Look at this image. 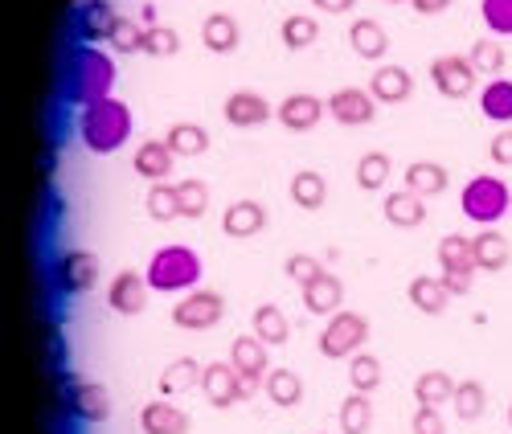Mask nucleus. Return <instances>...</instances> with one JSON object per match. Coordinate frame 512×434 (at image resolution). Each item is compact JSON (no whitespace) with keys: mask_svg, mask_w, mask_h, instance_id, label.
<instances>
[{"mask_svg":"<svg viewBox=\"0 0 512 434\" xmlns=\"http://www.w3.org/2000/svg\"><path fill=\"white\" fill-rule=\"evenodd\" d=\"M254 336H259L267 349H279V344H287V336H291V324H287V316L275 308V303H259L254 308Z\"/></svg>","mask_w":512,"mask_h":434,"instance_id":"nucleus-31","label":"nucleus"},{"mask_svg":"<svg viewBox=\"0 0 512 434\" xmlns=\"http://www.w3.org/2000/svg\"><path fill=\"white\" fill-rule=\"evenodd\" d=\"M336 422H340V434H369L373 430V402H369V394H353L340 402V410H336Z\"/></svg>","mask_w":512,"mask_h":434,"instance_id":"nucleus-32","label":"nucleus"},{"mask_svg":"<svg viewBox=\"0 0 512 434\" xmlns=\"http://www.w3.org/2000/svg\"><path fill=\"white\" fill-rule=\"evenodd\" d=\"M451 406H455V414L463 418V422H476V418H484V410H488V389L480 385V381H455V398H451Z\"/></svg>","mask_w":512,"mask_h":434,"instance_id":"nucleus-36","label":"nucleus"},{"mask_svg":"<svg viewBox=\"0 0 512 434\" xmlns=\"http://www.w3.org/2000/svg\"><path fill=\"white\" fill-rule=\"evenodd\" d=\"M439 279H443V287H447L451 295H472V287H476V267H459V271H443Z\"/></svg>","mask_w":512,"mask_h":434,"instance_id":"nucleus-49","label":"nucleus"},{"mask_svg":"<svg viewBox=\"0 0 512 434\" xmlns=\"http://www.w3.org/2000/svg\"><path fill=\"white\" fill-rule=\"evenodd\" d=\"M173 160H177V152L164 140H144L132 156V168L148 181H164V177H173Z\"/></svg>","mask_w":512,"mask_h":434,"instance_id":"nucleus-26","label":"nucleus"},{"mask_svg":"<svg viewBox=\"0 0 512 434\" xmlns=\"http://www.w3.org/2000/svg\"><path fill=\"white\" fill-rule=\"evenodd\" d=\"M144 33H148V29H140V21L119 17L115 29H111V37H107V46H111L115 54H144Z\"/></svg>","mask_w":512,"mask_h":434,"instance_id":"nucleus-43","label":"nucleus"},{"mask_svg":"<svg viewBox=\"0 0 512 434\" xmlns=\"http://www.w3.org/2000/svg\"><path fill=\"white\" fill-rule=\"evenodd\" d=\"M54 279L66 295H87L99 283V258L91 250H66L54 267Z\"/></svg>","mask_w":512,"mask_h":434,"instance_id":"nucleus-9","label":"nucleus"},{"mask_svg":"<svg viewBox=\"0 0 512 434\" xmlns=\"http://www.w3.org/2000/svg\"><path fill=\"white\" fill-rule=\"evenodd\" d=\"M316 37H320V21L308 17V13H295V17L283 21V46L287 50H308Z\"/></svg>","mask_w":512,"mask_h":434,"instance_id":"nucleus-42","label":"nucleus"},{"mask_svg":"<svg viewBox=\"0 0 512 434\" xmlns=\"http://www.w3.org/2000/svg\"><path fill=\"white\" fill-rule=\"evenodd\" d=\"M324 111H328V103H324L320 95L300 91V95H287V99L279 103L275 119L287 127V132H312V127L324 119Z\"/></svg>","mask_w":512,"mask_h":434,"instance_id":"nucleus-13","label":"nucleus"},{"mask_svg":"<svg viewBox=\"0 0 512 434\" xmlns=\"http://www.w3.org/2000/svg\"><path fill=\"white\" fill-rule=\"evenodd\" d=\"M119 13L111 0H82L78 13H74V25H78V37L87 41V46H95V41H107L111 29H115Z\"/></svg>","mask_w":512,"mask_h":434,"instance_id":"nucleus-14","label":"nucleus"},{"mask_svg":"<svg viewBox=\"0 0 512 434\" xmlns=\"http://www.w3.org/2000/svg\"><path fill=\"white\" fill-rule=\"evenodd\" d=\"M140 430L144 434H189V414L173 398H156L140 410Z\"/></svg>","mask_w":512,"mask_h":434,"instance_id":"nucleus-16","label":"nucleus"},{"mask_svg":"<svg viewBox=\"0 0 512 434\" xmlns=\"http://www.w3.org/2000/svg\"><path fill=\"white\" fill-rule=\"evenodd\" d=\"M222 115L230 127H263L271 119V103L263 95H254V91H234L226 103H222Z\"/></svg>","mask_w":512,"mask_h":434,"instance_id":"nucleus-17","label":"nucleus"},{"mask_svg":"<svg viewBox=\"0 0 512 434\" xmlns=\"http://www.w3.org/2000/svg\"><path fill=\"white\" fill-rule=\"evenodd\" d=\"M447 185H451V172L435 160H414L402 177V189H410L418 197H439V193H447Z\"/></svg>","mask_w":512,"mask_h":434,"instance_id":"nucleus-23","label":"nucleus"},{"mask_svg":"<svg viewBox=\"0 0 512 434\" xmlns=\"http://www.w3.org/2000/svg\"><path fill=\"white\" fill-rule=\"evenodd\" d=\"M476 78H480L476 66L467 58H459V54H443V58L431 62V82H435V91L443 99H467L476 91Z\"/></svg>","mask_w":512,"mask_h":434,"instance_id":"nucleus-8","label":"nucleus"},{"mask_svg":"<svg viewBox=\"0 0 512 434\" xmlns=\"http://www.w3.org/2000/svg\"><path fill=\"white\" fill-rule=\"evenodd\" d=\"M201 365L193 361V357H177V361H168L164 365V373H160V398H181V394H189V389H197L201 385Z\"/></svg>","mask_w":512,"mask_h":434,"instance_id":"nucleus-28","label":"nucleus"},{"mask_svg":"<svg viewBox=\"0 0 512 434\" xmlns=\"http://www.w3.org/2000/svg\"><path fill=\"white\" fill-rule=\"evenodd\" d=\"M390 156L386 152H365L361 160H357V185L365 189V193H377L381 185L390 181Z\"/></svg>","mask_w":512,"mask_h":434,"instance_id":"nucleus-40","label":"nucleus"},{"mask_svg":"<svg viewBox=\"0 0 512 434\" xmlns=\"http://www.w3.org/2000/svg\"><path fill=\"white\" fill-rule=\"evenodd\" d=\"M148 275H140V271H119L115 279H111V287H107V303L119 312V316H140L144 308H148Z\"/></svg>","mask_w":512,"mask_h":434,"instance_id":"nucleus-10","label":"nucleus"},{"mask_svg":"<svg viewBox=\"0 0 512 434\" xmlns=\"http://www.w3.org/2000/svg\"><path fill=\"white\" fill-rule=\"evenodd\" d=\"M328 115L345 127H365L377 119V99L369 91H361V86H345V91H336L328 99Z\"/></svg>","mask_w":512,"mask_h":434,"instance_id":"nucleus-11","label":"nucleus"},{"mask_svg":"<svg viewBox=\"0 0 512 434\" xmlns=\"http://www.w3.org/2000/svg\"><path fill=\"white\" fill-rule=\"evenodd\" d=\"M381 373H386V369H381V361L373 357V353H353L349 357V385L357 389V394H373V389L381 385Z\"/></svg>","mask_w":512,"mask_h":434,"instance_id":"nucleus-39","label":"nucleus"},{"mask_svg":"<svg viewBox=\"0 0 512 434\" xmlns=\"http://www.w3.org/2000/svg\"><path fill=\"white\" fill-rule=\"evenodd\" d=\"M480 17L492 37H512V0H480Z\"/></svg>","mask_w":512,"mask_h":434,"instance_id":"nucleus-46","label":"nucleus"},{"mask_svg":"<svg viewBox=\"0 0 512 434\" xmlns=\"http://www.w3.org/2000/svg\"><path fill=\"white\" fill-rule=\"evenodd\" d=\"M201 389H205V402H209V406L226 410V406H234V402L254 398V389H263V385L250 381V377H242L230 361H209L205 373H201Z\"/></svg>","mask_w":512,"mask_h":434,"instance_id":"nucleus-5","label":"nucleus"},{"mask_svg":"<svg viewBox=\"0 0 512 434\" xmlns=\"http://www.w3.org/2000/svg\"><path fill=\"white\" fill-rule=\"evenodd\" d=\"M381 213H386V222L398 226V230H418L426 222V197L410 193V189H398L381 201Z\"/></svg>","mask_w":512,"mask_h":434,"instance_id":"nucleus-21","label":"nucleus"},{"mask_svg":"<svg viewBox=\"0 0 512 434\" xmlns=\"http://www.w3.org/2000/svg\"><path fill=\"white\" fill-rule=\"evenodd\" d=\"M410 430H414V434H447V422H443L439 406H418Z\"/></svg>","mask_w":512,"mask_h":434,"instance_id":"nucleus-48","label":"nucleus"},{"mask_svg":"<svg viewBox=\"0 0 512 434\" xmlns=\"http://www.w3.org/2000/svg\"><path fill=\"white\" fill-rule=\"evenodd\" d=\"M312 5H316L320 13H353L357 0H312Z\"/></svg>","mask_w":512,"mask_h":434,"instance_id":"nucleus-51","label":"nucleus"},{"mask_svg":"<svg viewBox=\"0 0 512 434\" xmlns=\"http://www.w3.org/2000/svg\"><path fill=\"white\" fill-rule=\"evenodd\" d=\"M164 144L173 148L177 156H205L209 152V132L201 123H173L168 127V136H164Z\"/></svg>","mask_w":512,"mask_h":434,"instance_id":"nucleus-35","label":"nucleus"},{"mask_svg":"<svg viewBox=\"0 0 512 434\" xmlns=\"http://www.w3.org/2000/svg\"><path fill=\"white\" fill-rule=\"evenodd\" d=\"M226 316V299L218 291H209V287H197L189 295L177 299V308H173V324L185 328V332H205L213 324H222Z\"/></svg>","mask_w":512,"mask_h":434,"instance_id":"nucleus-7","label":"nucleus"},{"mask_svg":"<svg viewBox=\"0 0 512 434\" xmlns=\"http://www.w3.org/2000/svg\"><path fill=\"white\" fill-rule=\"evenodd\" d=\"M365 340H369V320L361 312H336V316H328V324L320 332V353L328 361H340V357L361 353Z\"/></svg>","mask_w":512,"mask_h":434,"instance_id":"nucleus-6","label":"nucleus"},{"mask_svg":"<svg viewBox=\"0 0 512 434\" xmlns=\"http://www.w3.org/2000/svg\"><path fill=\"white\" fill-rule=\"evenodd\" d=\"M406 295H410V303H414L422 316H443L447 303H451V291L435 275H414L410 287H406Z\"/></svg>","mask_w":512,"mask_h":434,"instance_id":"nucleus-27","label":"nucleus"},{"mask_svg":"<svg viewBox=\"0 0 512 434\" xmlns=\"http://www.w3.org/2000/svg\"><path fill=\"white\" fill-rule=\"evenodd\" d=\"M238 41H242V29L230 13H209L205 25H201V46L209 54H234L238 50Z\"/></svg>","mask_w":512,"mask_h":434,"instance_id":"nucleus-25","label":"nucleus"},{"mask_svg":"<svg viewBox=\"0 0 512 434\" xmlns=\"http://www.w3.org/2000/svg\"><path fill=\"white\" fill-rule=\"evenodd\" d=\"M414 398H418V406H443V402H451V398H455V381H451V373H443V369H426V373H418V381H414Z\"/></svg>","mask_w":512,"mask_h":434,"instance_id":"nucleus-34","label":"nucleus"},{"mask_svg":"<svg viewBox=\"0 0 512 434\" xmlns=\"http://www.w3.org/2000/svg\"><path fill=\"white\" fill-rule=\"evenodd\" d=\"M459 209L463 217H472L476 226H496L504 213H512V189L504 177H496V172H480V177H472L463 185V197H459Z\"/></svg>","mask_w":512,"mask_h":434,"instance_id":"nucleus-4","label":"nucleus"},{"mask_svg":"<svg viewBox=\"0 0 512 434\" xmlns=\"http://www.w3.org/2000/svg\"><path fill=\"white\" fill-rule=\"evenodd\" d=\"M287 189H291V201L300 205V209H320V205L328 201V181L320 177L316 168H300V172L291 177Z\"/></svg>","mask_w":512,"mask_h":434,"instance_id":"nucleus-33","label":"nucleus"},{"mask_svg":"<svg viewBox=\"0 0 512 434\" xmlns=\"http://www.w3.org/2000/svg\"><path fill=\"white\" fill-rule=\"evenodd\" d=\"M488 156H492L500 168H512V132H508V127H500V132L492 136V144H488Z\"/></svg>","mask_w":512,"mask_h":434,"instance_id":"nucleus-50","label":"nucleus"},{"mask_svg":"<svg viewBox=\"0 0 512 434\" xmlns=\"http://www.w3.org/2000/svg\"><path fill=\"white\" fill-rule=\"evenodd\" d=\"M472 254H476V271H488V275H496V271H504V267L512 263V246H508V238L496 234L492 226L480 230V234L472 238Z\"/></svg>","mask_w":512,"mask_h":434,"instance_id":"nucleus-24","label":"nucleus"},{"mask_svg":"<svg viewBox=\"0 0 512 434\" xmlns=\"http://www.w3.org/2000/svg\"><path fill=\"white\" fill-rule=\"evenodd\" d=\"M144 54H148V58H173V54H181V33L168 29V25H148V33H144Z\"/></svg>","mask_w":512,"mask_h":434,"instance_id":"nucleus-44","label":"nucleus"},{"mask_svg":"<svg viewBox=\"0 0 512 434\" xmlns=\"http://www.w3.org/2000/svg\"><path fill=\"white\" fill-rule=\"evenodd\" d=\"M386 5H410V0H386Z\"/></svg>","mask_w":512,"mask_h":434,"instance_id":"nucleus-53","label":"nucleus"},{"mask_svg":"<svg viewBox=\"0 0 512 434\" xmlns=\"http://www.w3.org/2000/svg\"><path fill=\"white\" fill-rule=\"evenodd\" d=\"M467 62L476 66V74H488V78H500L504 74V62H508V54H504V46H500V37H480L476 46H472V54H467Z\"/></svg>","mask_w":512,"mask_h":434,"instance_id":"nucleus-37","label":"nucleus"},{"mask_svg":"<svg viewBox=\"0 0 512 434\" xmlns=\"http://www.w3.org/2000/svg\"><path fill=\"white\" fill-rule=\"evenodd\" d=\"M177 209H181L185 222H197V217H205V209H209V189H205V181H197V177L181 181V185H177Z\"/></svg>","mask_w":512,"mask_h":434,"instance_id":"nucleus-41","label":"nucleus"},{"mask_svg":"<svg viewBox=\"0 0 512 434\" xmlns=\"http://www.w3.org/2000/svg\"><path fill=\"white\" fill-rule=\"evenodd\" d=\"M349 46H353L357 58L377 62V58H386V54H390V33L381 29L373 17H357V21L349 25Z\"/></svg>","mask_w":512,"mask_h":434,"instance_id":"nucleus-20","label":"nucleus"},{"mask_svg":"<svg viewBox=\"0 0 512 434\" xmlns=\"http://www.w3.org/2000/svg\"><path fill=\"white\" fill-rule=\"evenodd\" d=\"M78 136L95 156H111L119 152L127 140H132V107L123 99H103V103H91L82 107V119H78Z\"/></svg>","mask_w":512,"mask_h":434,"instance_id":"nucleus-1","label":"nucleus"},{"mask_svg":"<svg viewBox=\"0 0 512 434\" xmlns=\"http://www.w3.org/2000/svg\"><path fill=\"white\" fill-rule=\"evenodd\" d=\"M283 271H287L291 283L308 287V283H316V279L324 275V263H320V258H312V254H291L287 263H283Z\"/></svg>","mask_w":512,"mask_h":434,"instance_id":"nucleus-47","label":"nucleus"},{"mask_svg":"<svg viewBox=\"0 0 512 434\" xmlns=\"http://www.w3.org/2000/svg\"><path fill=\"white\" fill-rule=\"evenodd\" d=\"M267 230V209L263 201L254 197H242V201H230L226 213H222V234L226 238H254Z\"/></svg>","mask_w":512,"mask_h":434,"instance_id":"nucleus-12","label":"nucleus"},{"mask_svg":"<svg viewBox=\"0 0 512 434\" xmlns=\"http://www.w3.org/2000/svg\"><path fill=\"white\" fill-rule=\"evenodd\" d=\"M230 365L242 373V377H250V381H267V344L259 340V336H234V344H230Z\"/></svg>","mask_w":512,"mask_h":434,"instance_id":"nucleus-19","label":"nucleus"},{"mask_svg":"<svg viewBox=\"0 0 512 434\" xmlns=\"http://www.w3.org/2000/svg\"><path fill=\"white\" fill-rule=\"evenodd\" d=\"M263 389H267V398L275 406H283V410L304 402V377L295 373V369H271L267 381H263Z\"/></svg>","mask_w":512,"mask_h":434,"instance_id":"nucleus-30","label":"nucleus"},{"mask_svg":"<svg viewBox=\"0 0 512 434\" xmlns=\"http://www.w3.org/2000/svg\"><path fill=\"white\" fill-rule=\"evenodd\" d=\"M508 426H512V402H508Z\"/></svg>","mask_w":512,"mask_h":434,"instance_id":"nucleus-54","label":"nucleus"},{"mask_svg":"<svg viewBox=\"0 0 512 434\" xmlns=\"http://www.w3.org/2000/svg\"><path fill=\"white\" fill-rule=\"evenodd\" d=\"M148 287L152 291H164V295H189L197 291L201 283V254L185 242H173V246H160L152 258H148Z\"/></svg>","mask_w":512,"mask_h":434,"instance_id":"nucleus-3","label":"nucleus"},{"mask_svg":"<svg viewBox=\"0 0 512 434\" xmlns=\"http://www.w3.org/2000/svg\"><path fill=\"white\" fill-rule=\"evenodd\" d=\"M148 217H152V222H173V217H181L177 185H152L148 189Z\"/></svg>","mask_w":512,"mask_h":434,"instance_id":"nucleus-45","label":"nucleus"},{"mask_svg":"<svg viewBox=\"0 0 512 434\" xmlns=\"http://www.w3.org/2000/svg\"><path fill=\"white\" fill-rule=\"evenodd\" d=\"M480 111H484V119H492V123H512V78H488V86L480 91Z\"/></svg>","mask_w":512,"mask_h":434,"instance_id":"nucleus-29","label":"nucleus"},{"mask_svg":"<svg viewBox=\"0 0 512 434\" xmlns=\"http://www.w3.org/2000/svg\"><path fill=\"white\" fill-rule=\"evenodd\" d=\"M70 410L82 422H107L111 418V394L99 381H70Z\"/></svg>","mask_w":512,"mask_h":434,"instance_id":"nucleus-15","label":"nucleus"},{"mask_svg":"<svg viewBox=\"0 0 512 434\" xmlns=\"http://www.w3.org/2000/svg\"><path fill=\"white\" fill-rule=\"evenodd\" d=\"M439 267L443 271H459V267H476V254H472V238L467 234H443L439 238Z\"/></svg>","mask_w":512,"mask_h":434,"instance_id":"nucleus-38","label":"nucleus"},{"mask_svg":"<svg viewBox=\"0 0 512 434\" xmlns=\"http://www.w3.org/2000/svg\"><path fill=\"white\" fill-rule=\"evenodd\" d=\"M115 78H119V70H115L111 54H103L99 46H78L74 58H70V86H66V95H70V103H82V107L103 103V99H111Z\"/></svg>","mask_w":512,"mask_h":434,"instance_id":"nucleus-2","label":"nucleus"},{"mask_svg":"<svg viewBox=\"0 0 512 434\" xmlns=\"http://www.w3.org/2000/svg\"><path fill=\"white\" fill-rule=\"evenodd\" d=\"M369 95L377 103H406L414 95V74L406 66H377L369 78Z\"/></svg>","mask_w":512,"mask_h":434,"instance_id":"nucleus-18","label":"nucleus"},{"mask_svg":"<svg viewBox=\"0 0 512 434\" xmlns=\"http://www.w3.org/2000/svg\"><path fill=\"white\" fill-rule=\"evenodd\" d=\"M410 5H414V13H422V17H435V13H443V9L451 5V0H410Z\"/></svg>","mask_w":512,"mask_h":434,"instance_id":"nucleus-52","label":"nucleus"},{"mask_svg":"<svg viewBox=\"0 0 512 434\" xmlns=\"http://www.w3.org/2000/svg\"><path fill=\"white\" fill-rule=\"evenodd\" d=\"M300 295H304V308H308L312 316H336L340 303H345V283L324 271L316 283L300 287Z\"/></svg>","mask_w":512,"mask_h":434,"instance_id":"nucleus-22","label":"nucleus"}]
</instances>
